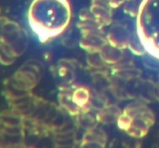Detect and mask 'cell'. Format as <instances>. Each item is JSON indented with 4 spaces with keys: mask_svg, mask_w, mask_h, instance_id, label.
Masks as SVG:
<instances>
[{
    "mask_svg": "<svg viewBox=\"0 0 159 148\" xmlns=\"http://www.w3.org/2000/svg\"><path fill=\"white\" fill-rule=\"evenodd\" d=\"M68 0H34L30 7V23L40 37L51 38L62 32L71 20Z\"/></svg>",
    "mask_w": 159,
    "mask_h": 148,
    "instance_id": "obj_1",
    "label": "cell"
}]
</instances>
